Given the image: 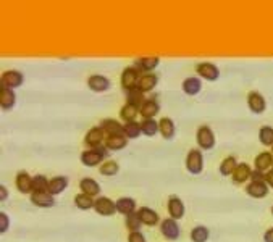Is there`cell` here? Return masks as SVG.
<instances>
[{
  "label": "cell",
  "instance_id": "1",
  "mask_svg": "<svg viewBox=\"0 0 273 242\" xmlns=\"http://www.w3.org/2000/svg\"><path fill=\"white\" fill-rule=\"evenodd\" d=\"M107 155H108L107 147L100 145V147L84 150V152L81 153V162H83V165H86V166H97Z\"/></svg>",
  "mask_w": 273,
  "mask_h": 242
},
{
  "label": "cell",
  "instance_id": "32",
  "mask_svg": "<svg viewBox=\"0 0 273 242\" xmlns=\"http://www.w3.org/2000/svg\"><path fill=\"white\" fill-rule=\"evenodd\" d=\"M94 202H95L94 198L84 192H81L75 197V205L78 207L79 210H91V208H94Z\"/></svg>",
  "mask_w": 273,
  "mask_h": 242
},
{
  "label": "cell",
  "instance_id": "3",
  "mask_svg": "<svg viewBox=\"0 0 273 242\" xmlns=\"http://www.w3.org/2000/svg\"><path fill=\"white\" fill-rule=\"evenodd\" d=\"M141 76H142L141 71L137 70L136 66H128L126 70L121 73V86H123L124 92L136 89L137 82H139V79H141Z\"/></svg>",
  "mask_w": 273,
  "mask_h": 242
},
{
  "label": "cell",
  "instance_id": "34",
  "mask_svg": "<svg viewBox=\"0 0 273 242\" xmlns=\"http://www.w3.org/2000/svg\"><path fill=\"white\" fill-rule=\"evenodd\" d=\"M49 179H47L44 174H36L32 178V192H47L49 191Z\"/></svg>",
  "mask_w": 273,
  "mask_h": 242
},
{
  "label": "cell",
  "instance_id": "47",
  "mask_svg": "<svg viewBox=\"0 0 273 242\" xmlns=\"http://www.w3.org/2000/svg\"><path fill=\"white\" fill-rule=\"evenodd\" d=\"M272 215H273V207H272Z\"/></svg>",
  "mask_w": 273,
  "mask_h": 242
},
{
  "label": "cell",
  "instance_id": "12",
  "mask_svg": "<svg viewBox=\"0 0 273 242\" xmlns=\"http://www.w3.org/2000/svg\"><path fill=\"white\" fill-rule=\"evenodd\" d=\"M16 104V94L13 89L0 86V106L2 110H12Z\"/></svg>",
  "mask_w": 273,
  "mask_h": 242
},
{
  "label": "cell",
  "instance_id": "35",
  "mask_svg": "<svg viewBox=\"0 0 273 242\" xmlns=\"http://www.w3.org/2000/svg\"><path fill=\"white\" fill-rule=\"evenodd\" d=\"M142 134L141 129V123H136V121H131V123H124V136L128 139H136Z\"/></svg>",
  "mask_w": 273,
  "mask_h": 242
},
{
  "label": "cell",
  "instance_id": "7",
  "mask_svg": "<svg viewBox=\"0 0 273 242\" xmlns=\"http://www.w3.org/2000/svg\"><path fill=\"white\" fill-rule=\"evenodd\" d=\"M196 73H197L200 77H204L205 81H217L220 77V70L217 68V65H213V63H210V61L197 63Z\"/></svg>",
  "mask_w": 273,
  "mask_h": 242
},
{
  "label": "cell",
  "instance_id": "26",
  "mask_svg": "<svg viewBox=\"0 0 273 242\" xmlns=\"http://www.w3.org/2000/svg\"><path fill=\"white\" fill-rule=\"evenodd\" d=\"M79 189H81V192L88 194V196H91V197H95V196H99V194H100L99 182L95 181V179H92V178H83V179H81Z\"/></svg>",
  "mask_w": 273,
  "mask_h": 242
},
{
  "label": "cell",
  "instance_id": "8",
  "mask_svg": "<svg viewBox=\"0 0 273 242\" xmlns=\"http://www.w3.org/2000/svg\"><path fill=\"white\" fill-rule=\"evenodd\" d=\"M247 105H249V110L256 115H260L267 110V102L263 99V95L260 92H256V91L247 94Z\"/></svg>",
  "mask_w": 273,
  "mask_h": 242
},
{
  "label": "cell",
  "instance_id": "41",
  "mask_svg": "<svg viewBox=\"0 0 273 242\" xmlns=\"http://www.w3.org/2000/svg\"><path fill=\"white\" fill-rule=\"evenodd\" d=\"M8 226H10V218H8V215L5 212H2L0 213V232H7L8 229Z\"/></svg>",
  "mask_w": 273,
  "mask_h": 242
},
{
  "label": "cell",
  "instance_id": "2",
  "mask_svg": "<svg viewBox=\"0 0 273 242\" xmlns=\"http://www.w3.org/2000/svg\"><path fill=\"white\" fill-rule=\"evenodd\" d=\"M186 168L191 174H199L204 169V157L199 149H191L186 157Z\"/></svg>",
  "mask_w": 273,
  "mask_h": 242
},
{
  "label": "cell",
  "instance_id": "37",
  "mask_svg": "<svg viewBox=\"0 0 273 242\" xmlns=\"http://www.w3.org/2000/svg\"><path fill=\"white\" fill-rule=\"evenodd\" d=\"M141 226H142V221H141L139 215H137V212H134L131 215L126 216V227L129 229V232L141 231Z\"/></svg>",
  "mask_w": 273,
  "mask_h": 242
},
{
  "label": "cell",
  "instance_id": "46",
  "mask_svg": "<svg viewBox=\"0 0 273 242\" xmlns=\"http://www.w3.org/2000/svg\"><path fill=\"white\" fill-rule=\"evenodd\" d=\"M0 192H2V194H0V198H2V200H5L7 196H8V191H7V187L3 186V184L0 186Z\"/></svg>",
  "mask_w": 273,
  "mask_h": 242
},
{
  "label": "cell",
  "instance_id": "21",
  "mask_svg": "<svg viewBox=\"0 0 273 242\" xmlns=\"http://www.w3.org/2000/svg\"><path fill=\"white\" fill-rule=\"evenodd\" d=\"M137 215H139L142 225H146V226H155V225H159V221H160L157 212H154L149 207H141L139 212H137Z\"/></svg>",
  "mask_w": 273,
  "mask_h": 242
},
{
  "label": "cell",
  "instance_id": "5",
  "mask_svg": "<svg viewBox=\"0 0 273 242\" xmlns=\"http://www.w3.org/2000/svg\"><path fill=\"white\" fill-rule=\"evenodd\" d=\"M25 81V76H23L21 71L18 70H8L0 76V86H5L8 89H15V87H20Z\"/></svg>",
  "mask_w": 273,
  "mask_h": 242
},
{
  "label": "cell",
  "instance_id": "43",
  "mask_svg": "<svg viewBox=\"0 0 273 242\" xmlns=\"http://www.w3.org/2000/svg\"><path fill=\"white\" fill-rule=\"evenodd\" d=\"M251 179L252 181H256V182H262V181H265V173H262V171H252L251 174Z\"/></svg>",
  "mask_w": 273,
  "mask_h": 242
},
{
  "label": "cell",
  "instance_id": "42",
  "mask_svg": "<svg viewBox=\"0 0 273 242\" xmlns=\"http://www.w3.org/2000/svg\"><path fill=\"white\" fill-rule=\"evenodd\" d=\"M128 242H147V241L141 231H134V232H129Z\"/></svg>",
  "mask_w": 273,
  "mask_h": 242
},
{
  "label": "cell",
  "instance_id": "16",
  "mask_svg": "<svg viewBox=\"0 0 273 242\" xmlns=\"http://www.w3.org/2000/svg\"><path fill=\"white\" fill-rule=\"evenodd\" d=\"M159 111H160V105H159V102L154 100V99H146L144 102H142V105L139 108V113L144 120L154 118Z\"/></svg>",
  "mask_w": 273,
  "mask_h": 242
},
{
  "label": "cell",
  "instance_id": "14",
  "mask_svg": "<svg viewBox=\"0 0 273 242\" xmlns=\"http://www.w3.org/2000/svg\"><path fill=\"white\" fill-rule=\"evenodd\" d=\"M184 212H186V208H184L183 200H181L180 197H176V196H171L168 198V213H170V216L173 218V220H180V218L184 216Z\"/></svg>",
  "mask_w": 273,
  "mask_h": 242
},
{
  "label": "cell",
  "instance_id": "23",
  "mask_svg": "<svg viewBox=\"0 0 273 242\" xmlns=\"http://www.w3.org/2000/svg\"><path fill=\"white\" fill-rule=\"evenodd\" d=\"M160 63V58L159 57H141L136 60V66L139 71H144V73H151L152 70H155L157 66H159Z\"/></svg>",
  "mask_w": 273,
  "mask_h": 242
},
{
  "label": "cell",
  "instance_id": "25",
  "mask_svg": "<svg viewBox=\"0 0 273 242\" xmlns=\"http://www.w3.org/2000/svg\"><path fill=\"white\" fill-rule=\"evenodd\" d=\"M251 174H252V169L247 163H238V166L231 176H233V181L236 184H243V182H246L247 179H251Z\"/></svg>",
  "mask_w": 273,
  "mask_h": 242
},
{
  "label": "cell",
  "instance_id": "20",
  "mask_svg": "<svg viewBox=\"0 0 273 242\" xmlns=\"http://www.w3.org/2000/svg\"><path fill=\"white\" fill-rule=\"evenodd\" d=\"M246 192L254 198H263L268 194V186L265 181H262V182L251 181L246 186Z\"/></svg>",
  "mask_w": 273,
  "mask_h": 242
},
{
  "label": "cell",
  "instance_id": "19",
  "mask_svg": "<svg viewBox=\"0 0 273 242\" xmlns=\"http://www.w3.org/2000/svg\"><path fill=\"white\" fill-rule=\"evenodd\" d=\"M159 129H160L162 137H164L165 140H171L176 134L175 121L171 118H167V116H164V118L159 121Z\"/></svg>",
  "mask_w": 273,
  "mask_h": 242
},
{
  "label": "cell",
  "instance_id": "15",
  "mask_svg": "<svg viewBox=\"0 0 273 242\" xmlns=\"http://www.w3.org/2000/svg\"><path fill=\"white\" fill-rule=\"evenodd\" d=\"M100 128L104 129V133L107 136H121L124 134V124H121L117 120L107 118L100 123Z\"/></svg>",
  "mask_w": 273,
  "mask_h": 242
},
{
  "label": "cell",
  "instance_id": "13",
  "mask_svg": "<svg viewBox=\"0 0 273 242\" xmlns=\"http://www.w3.org/2000/svg\"><path fill=\"white\" fill-rule=\"evenodd\" d=\"M31 202L39 208H50L55 205V197L49 192H32Z\"/></svg>",
  "mask_w": 273,
  "mask_h": 242
},
{
  "label": "cell",
  "instance_id": "49",
  "mask_svg": "<svg viewBox=\"0 0 273 242\" xmlns=\"http://www.w3.org/2000/svg\"><path fill=\"white\" fill-rule=\"evenodd\" d=\"M272 149H273V145H272Z\"/></svg>",
  "mask_w": 273,
  "mask_h": 242
},
{
  "label": "cell",
  "instance_id": "4",
  "mask_svg": "<svg viewBox=\"0 0 273 242\" xmlns=\"http://www.w3.org/2000/svg\"><path fill=\"white\" fill-rule=\"evenodd\" d=\"M196 140H197L199 147L204 150H210L215 147V134L209 126H200L196 134Z\"/></svg>",
  "mask_w": 273,
  "mask_h": 242
},
{
  "label": "cell",
  "instance_id": "24",
  "mask_svg": "<svg viewBox=\"0 0 273 242\" xmlns=\"http://www.w3.org/2000/svg\"><path fill=\"white\" fill-rule=\"evenodd\" d=\"M181 89H183L184 94H188V95H197L200 89H202V82H200L199 77H196V76L186 77L183 81V84H181Z\"/></svg>",
  "mask_w": 273,
  "mask_h": 242
},
{
  "label": "cell",
  "instance_id": "33",
  "mask_svg": "<svg viewBox=\"0 0 273 242\" xmlns=\"http://www.w3.org/2000/svg\"><path fill=\"white\" fill-rule=\"evenodd\" d=\"M236 166H238L236 158H234V157H227L222 163H220V174H222V176H229V174L234 173Z\"/></svg>",
  "mask_w": 273,
  "mask_h": 242
},
{
  "label": "cell",
  "instance_id": "11",
  "mask_svg": "<svg viewBox=\"0 0 273 242\" xmlns=\"http://www.w3.org/2000/svg\"><path fill=\"white\" fill-rule=\"evenodd\" d=\"M88 86L94 92H105L110 89V79L104 75H92L88 77Z\"/></svg>",
  "mask_w": 273,
  "mask_h": 242
},
{
  "label": "cell",
  "instance_id": "30",
  "mask_svg": "<svg viewBox=\"0 0 273 242\" xmlns=\"http://www.w3.org/2000/svg\"><path fill=\"white\" fill-rule=\"evenodd\" d=\"M272 165H273V157H272V153L262 152V153L257 155V158H256V169H257V171L267 173L268 168H272Z\"/></svg>",
  "mask_w": 273,
  "mask_h": 242
},
{
  "label": "cell",
  "instance_id": "38",
  "mask_svg": "<svg viewBox=\"0 0 273 242\" xmlns=\"http://www.w3.org/2000/svg\"><path fill=\"white\" fill-rule=\"evenodd\" d=\"M118 169L120 166L115 160H108V162L100 165V174H104V176H115L118 173Z\"/></svg>",
  "mask_w": 273,
  "mask_h": 242
},
{
  "label": "cell",
  "instance_id": "17",
  "mask_svg": "<svg viewBox=\"0 0 273 242\" xmlns=\"http://www.w3.org/2000/svg\"><path fill=\"white\" fill-rule=\"evenodd\" d=\"M15 184H16V189L21 194H32V191H34V189H32V178L26 171H20L16 174Z\"/></svg>",
  "mask_w": 273,
  "mask_h": 242
},
{
  "label": "cell",
  "instance_id": "36",
  "mask_svg": "<svg viewBox=\"0 0 273 242\" xmlns=\"http://www.w3.org/2000/svg\"><path fill=\"white\" fill-rule=\"evenodd\" d=\"M210 232L205 226H196L193 231H191V241L193 242H205L209 239Z\"/></svg>",
  "mask_w": 273,
  "mask_h": 242
},
{
  "label": "cell",
  "instance_id": "40",
  "mask_svg": "<svg viewBox=\"0 0 273 242\" xmlns=\"http://www.w3.org/2000/svg\"><path fill=\"white\" fill-rule=\"evenodd\" d=\"M126 97H128V102L129 104H134V105H137L141 108V105H142V102H144V94L139 91V89H133V91H128L126 92Z\"/></svg>",
  "mask_w": 273,
  "mask_h": 242
},
{
  "label": "cell",
  "instance_id": "9",
  "mask_svg": "<svg viewBox=\"0 0 273 242\" xmlns=\"http://www.w3.org/2000/svg\"><path fill=\"white\" fill-rule=\"evenodd\" d=\"M160 231L168 241H176L181 234L180 225L176 223V220H173V218H167V220L162 221L160 223Z\"/></svg>",
  "mask_w": 273,
  "mask_h": 242
},
{
  "label": "cell",
  "instance_id": "48",
  "mask_svg": "<svg viewBox=\"0 0 273 242\" xmlns=\"http://www.w3.org/2000/svg\"><path fill=\"white\" fill-rule=\"evenodd\" d=\"M272 169H273V165H272Z\"/></svg>",
  "mask_w": 273,
  "mask_h": 242
},
{
  "label": "cell",
  "instance_id": "29",
  "mask_svg": "<svg viewBox=\"0 0 273 242\" xmlns=\"http://www.w3.org/2000/svg\"><path fill=\"white\" fill-rule=\"evenodd\" d=\"M137 113H139V106L134 105V104H129V102H126V104L121 106V110H120V116H121V120L124 123H131V121H134Z\"/></svg>",
  "mask_w": 273,
  "mask_h": 242
},
{
  "label": "cell",
  "instance_id": "45",
  "mask_svg": "<svg viewBox=\"0 0 273 242\" xmlns=\"http://www.w3.org/2000/svg\"><path fill=\"white\" fill-rule=\"evenodd\" d=\"M263 241L265 242H273V227L265 231V234H263Z\"/></svg>",
  "mask_w": 273,
  "mask_h": 242
},
{
  "label": "cell",
  "instance_id": "44",
  "mask_svg": "<svg viewBox=\"0 0 273 242\" xmlns=\"http://www.w3.org/2000/svg\"><path fill=\"white\" fill-rule=\"evenodd\" d=\"M265 182H267V186H270L273 189V169L265 173Z\"/></svg>",
  "mask_w": 273,
  "mask_h": 242
},
{
  "label": "cell",
  "instance_id": "6",
  "mask_svg": "<svg viewBox=\"0 0 273 242\" xmlns=\"http://www.w3.org/2000/svg\"><path fill=\"white\" fill-rule=\"evenodd\" d=\"M94 210L100 216H112L117 213V203L108 197H99L94 202Z\"/></svg>",
  "mask_w": 273,
  "mask_h": 242
},
{
  "label": "cell",
  "instance_id": "27",
  "mask_svg": "<svg viewBox=\"0 0 273 242\" xmlns=\"http://www.w3.org/2000/svg\"><path fill=\"white\" fill-rule=\"evenodd\" d=\"M68 187V178H65V176H55V178H52L50 179V182H49V192L50 196H59V194H61L65 191V189Z\"/></svg>",
  "mask_w": 273,
  "mask_h": 242
},
{
  "label": "cell",
  "instance_id": "18",
  "mask_svg": "<svg viewBox=\"0 0 273 242\" xmlns=\"http://www.w3.org/2000/svg\"><path fill=\"white\" fill-rule=\"evenodd\" d=\"M157 82H159V76L154 75V73H144V75L141 76L139 82H137L136 89H139L142 94H144V92H149L152 89H155Z\"/></svg>",
  "mask_w": 273,
  "mask_h": 242
},
{
  "label": "cell",
  "instance_id": "31",
  "mask_svg": "<svg viewBox=\"0 0 273 242\" xmlns=\"http://www.w3.org/2000/svg\"><path fill=\"white\" fill-rule=\"evenodd\" d=\"M141 129H142V134L144 136H155L157 133H160L159 129V121H155L154 118H149V120H142L141 121Z\"/></svg>",
  "mask_w": 273,
  "mask_h": 242
},
{
  "label": "cell",
  "instance_id": "22",
  "mask_svg": "<svg viewBox=\"0 0 273 242\" xmlns=\"http://www.w3.org/2000/svg\"><path fill=\"white\" fill-rule=\"evenodd\" d=\"M115 203H117V212L121 213L124 216L136 212V200L131 197H120Z\"/></svg>",
  "mask_w": 273,
  "mask_h": 242
},
{
  "label": "cell",
  "instance_id": "10",
  "mask_svg": "<svg viewBox=\"0 0 273 242\" xmlns=\"http://www.w3.org/2000/svg\"><path fill=\"white\" fill-rule=\"evenodd\" d=\"M84 142H86V145H89L91 149L100 147V145L105 142V133H104V129L100 128V126L91 128V129L88 131V134H86Z\"/></svg>",
  "mask_w": 273,
  "mask_h": 242
},
{
  "label": "cell",
  "instance_id": "28",
  "mask_svg": "<svg viewBox=\"0 0 273 242\" xmlns=\"http://www.w3.org/2000/svg\"><path fill=\"white\" fill-rule=\"evenodd\" d=\"M126 139L128 137L124 134H121V136H107L104 145L107 147V150H121L128 145Z\"/></svg>",
  "mask_w": 273,
  "mask_h": 242
},
{
  "label": "cell",
  "instance_id": "39",
  "mask_svg": "<svg viewBox=\"0 0 273 242\" xmlns=\"http://www.w3.org/2000/svg\"><path fill=\"white\" fill-rule=\"evenodd\" d=\"M258 140L263 145H273V128L270 126H262L258 131Z\"/></svg>",
  "mask_w": 273,
  "mask_h": 242
}]
</instances>
